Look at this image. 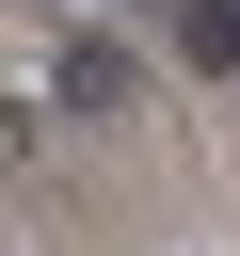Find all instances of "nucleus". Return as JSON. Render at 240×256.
<instances>
[{"instance_id":"7ed1b4c3","label":"nucleus","mask_w":240,"mask_h":256,"mask_svg":"<svg viewBox=\"0 0 240 256\" xmlns=\"http://www.w3.org/2000/svg\"><path fill=\"white\" fill-rule=\"evenodd\" d=\"M48 16H96V0H48Z\"/></svg>"},{"instance_id":"f03ea898","label":"nucleus","mask_w":240,"mask_h":256,"mask_svg":"<svg viewBox=\"0 0 240 256\" xmlns=\"http://www.w3.org/2000/svg\"><path fill=\"white\" fill-rule=\"evenodd\" d=\"M176 64L224 80V64H240V0H176Z\"/></svg>"},{"instance_id":"f257e3e1","label":"nucleus","mask_w":240,"mask_h":256,"mask_svg":"<svg viewBox=\"0 0 240 256\" xmlns=\"http://www.w3.org/2000/svg\"><path fill=\"white\" fill-rule=\"evenodd\" d=\"M48 96H64V112H128V96H144V48H128V32H96V16H64Z\"/></svg>"}]
</instances>
